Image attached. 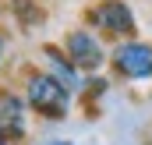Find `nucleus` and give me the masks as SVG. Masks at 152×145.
Here are the masks:
<instances>
[{
	"instance_id": "obj_1",
	"label": "nucleus",
	"mask_w": 152,
	"mask_h": 145,
	"mask_svg": "<svg viewBox=\"0 0 152 145\" xmlns=\"http://www.w3.org/2000/svg\"><path fill=\"white\" fill-rule=\"evenodd\" d=\"M28 106L46 117H64L71 106V92L53 78V74H32L28 81Z\"/></svg>"
},
{
	"instance_id": "obj_2",
	"label": "nucleus",
	"mask_w": 152,
	"mask_h": 145,
	"mask_svg": "<svg viewBox=\"0 0 152 145\" xmlns=\"http://www.w3.org/2000/svg\"><path fill=\"white\" fill-rule=\"evenodd\" d=\"M113 64L124 78H152V46L149 42H124L113 53Z\"/></svg>"
},
{
	"instance_id": "obj_3",
	"label": "nucleus",
	"mask_w": 152,
	"mask_h": 145,
	"mask_svg": "<svg viewBox=\"0 0 152 145\" xmlns=\"http://www.w3.org/2000/svg\"><path fill=\"white\" fill-rule=\"evenodd\" d=\"M64 46H67V60L75 64V67H99L103 64V46H99V39L92 36V32H67L64 39Z\"/></svg>"
},
{
	"instance_id": "obj_4",
	"label": "nucleus",
	"mask_w": 152,
	"mask_h": 145,
	"mask_svg": "<svg viewBox=\"0 0 152 145\" xmlns=\"http://www.w3.org/2000/svg\"><path fill=\"white\" fill-rule=\"evenodd\" d=\"M92 18H96L106 32H117V36L134 32V14H131V7H127L124 0H103V4L96 7Z\"/></svg>"
},
{
	"instance_id": "obj_5",
	"label": "nucleus",
	"mask_w": 152,
	"mask_h": 145,
	"mask_svg": "<svg viewBox=\"0 0 152 145\" xmlns=\"http://www.w3.org/2000/svg\"><path fill=\"white\" fill-rule=\"evenodd\" d=\"M21 131H25V103L11 92H0V135L18 138Z\"/></svg>"
},
{
	"instance_id": "obj_6",
	"label": "nucleus",
	"mask_w": 152,
	"mask_h": 145,
	"mask_svg": "<svg viewBox=\"0 0 152 145\" xmlns=\"http://www.w3.org/2000/svg\"><path fill=\"white\" fill-rule=\"evenodd\" d=\"M46 64H50V74L67 89V92H78L81 89V78H78V67L71 60H64L60 57V50H53V46H46Z\"/></svg>"
},
{
	"instance_id": "obj_7",
	"label": "nucleus",
	"mask_w": 152,
	"mask_h": 145,
	"mask_svg": "<svg viewBox=\"0 0 152 145\" xmlns=\"http://www.w3.org/2000/svg\"><path fill=\"white\" fill-rule=\"evenodd\" d=\"M39 145H71L67 138H46V142H39Z\"/></svg>"
},
{
	"instance_id": "obj_8",
	"label": "nucleus",
	"mask_w": 152,
	"mask_h": 145,
	"mask_svg": "<svg viewBox=\"0 0 152 145\" xmlns=\"http://www.w3.org/2000/svg\"><path fill=\"white\" fill-rule=\"evenodd\" d=\"M0 57H4V39H0Z\"/></svg>"
},
{
	"instance_id": "obj_9",
	"label": "nucleus",
	"mask_w": 152,
	"mask_h": 145,
	"mask_svg": "<svg viewBox=\"0 0 152 145\" xmlns=\"http://www.w3.org/2000/svg\"><path fill=\"white\" fill-rule=\"evenodd\" d=\"M0 145H7V138H4V135H0Z\"/></svg>"
}]
</instances>
